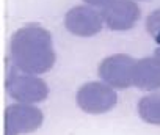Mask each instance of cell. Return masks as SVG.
<instances>
[{"label": "cell", "mask_w": 160, "mask_h": 135, "mask_svg": "<svg viewBox=\"0 0 160 135\" xmlns=\"http://www.w3.org/2000/svg\"><path fill=\"white\" fill-rule=\"evenodd\" d=\"M154 58H155V60H157V63L160 64V46L155 49V52H154Z\"/></svg>", "instance_id": "12"}, {"label": "cell", "mask_w": 160, "mask_h": 135, "mask_svg": "<svg viewBox=\"0 0 160 135\" xmlns=\"http://www.w3.org/2000/svg\"><path fill=\"white\" fill-rule=\"evenodd\" d=\"M133 85L143 91L160 90V64L152 57L137 60L133 68Z\"/></svg>", "instance_id": "8"}, {"label": "cell", "mask_w": 160, "mask_h": 135, "mask_svg": "<svg viewBox=\"0 0 160 135\" xmlns=\"http://www.w3.org/2000/svg\"><path fill=\"white\" fill-rule=\"evenodd\" d=\"M7 91L10 96L21 104H36L47 98L49 88L44 80L35 74L14 71L7 79Z\"/></svg>", "instance_id": "3"}, {"label": "cell", "mask_w": 160, "mask_h": 135, "mask_svg": "<svg viewBox=\"0 0 160 135\" xmlns=\"http://www.w3.org/2000/svg\"><path fill=\"white\" fill-rule=\"evenodd\" d=\"M10 57L18 71L35 76L47 72L57 58L50 33L38 24L16 30L10 42Z\"/></svg>", "instance_id": "1"}, {"label": "cell", "mask_w": 160, "mask_h": 135, "mask_svg": "<svg viewBox=\"0 0 160 135\" xmlns=\"http://www.w3.org/2000/svg\"><path fill=\"white\" fill-rule=\"evenodd\" d=\"M64 27L75 36H93L104 27V19L99 11L90 5H78L71 8L64 16Z\"/></svg>", "instance_id": "6"}, {"label": "cell", "mask_w": 160, "mask_h": 135, "mask_svg": "<svg viewBox=\"0 0 160 135\" xmlns=\"http://www.w3.org/2000/svg\"><path fill=\"white\" fill-rule=\"evenodd\" d=\"M42 124V112L32 104H14L5 110L7 135H21L36 130Z\"/></svg>", "instance_id": "5"}, {"label": "cell", "mask_w": 160, "mask_h": 135, "mask_svg": "<svg viewBox=\"0 0 160 135\" xmlns=\"http://www.w3.org/2000/svg\"><path fill=\"white\" fill-rule=\"evenodd\" d=\"M77 105L87 113L101 115L112 110L118 102V94L113 87L105 82H88L80 87L75 94Z\"/></svg>", "instance_id": "2"}, {"label": "cell", "mask_w": 160, "mask_h": 135, "mask_svg": "<svg viewBox=\"0 0 160 135\" xmlns=\"http://www.w3.org/2000/svg\"><path fill=\"white\" fill-rule=\"evenodd\" d=\"M146 30L151 35V38L160 46V8L149 13L146 19Z\"/></svg>", "instance_id": "10"}, {"label": "cell", "mask_w": 160, "mask_h": 135, "mask_svg": "<svg viewBox=\"0 0 160 135\" xmlns=\"http://www.w3.org/2000/svg\"><path fill=\"white\" fill-rule=\"evenodd\" d=\"M138 113L143 121L160 126V93H151L140 99Z\"/></svg>", "instance_id": "9"}, {"label": "cell", "mask_w": 160, "mask_h": 135, "mask_svg": "<svg viewBox=\"0 0 160 135\" xmlns=\"http://www.w3.org/2000/svg\"><path fill=\"white\" fill-rule=\"evenodd\" d=\"M137 60L126 55V53H116L110 55L99 64V77L102 82L113 88H127L133 85V68Z\"/></svg>", "instance_id": "4"}, {"label": "cell", "mask_w": 160, "mask_h": 135, "mask_svg": "<svg viewBox=\"0 0 160 135\" xmlns=\"http://www.w3.org/2000/svg\"><path fill=\"white\" fill-rule=\"evenodd\" d=\"M83 2L87 5H90V7H101V8H104L108 3H112L113 0H83Z\"/></svg>", "instance_id": "11"}, {"label": "cell", "mask_w": 160, "mask_h": 135, "mask_svg": "<svg viewBox=\"0 0 160 135\" xmlns=\"http://www.w3.org/2000/svg\"><path fill=\"white\" fill-rule=\"evenodd\" d=\"M104 24L113 32H126L135 27L141 11L133 0H113L101 11Z\"/></svg>", "instance_id": "7"}]
</instances>
